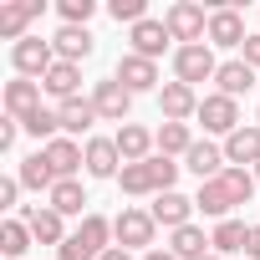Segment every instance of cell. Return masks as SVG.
I'll list each match as a JSON object with an SVG mask.
<instances>
[{
	"label": "cell",
	"instance_id": "d6a6232c",
	"mask_svg": "<svg viewBox=\"0 0 260 260\" xmlns=\"http://www.w3.org/2000/svg\"><path fill=\"white\" fill-rule=\"evenodd\" d=\"M21 127H26L31 138H41V148H46V143L61 138V112H56V107H36L31 117H21Z\"/></svg>",
	"mask_w": 260,
	"mask_h": 260
},
{
	"label": "cell",
	"instance_id": "7a4b0ae2",
	"mask_svg": "<svg viewBox=\"0 0 260 260\" xmlns=\"http://www.w3.org/2000/svg\"><path fill=\"white\" fill-rule=\"evenodd\" d=\"M164 26L179 46H204L209 41V16L204 6H194V0H174V6L164 11Z\"/></svg>",
	"mask_w": 260,
	"mask_h": 260
},
{
	"label": "cell",
	"instance_id": "603a6c76",
	"mask_svg": "<svg viewBox=\"0 0 260 260\" xmlns=\"http://www.w3.org/2000/svg\"><path fill=\"white\" fill-rule=\"evenodd\" d=\"M51 46H56V61H87L92 56V31L87 26H61L56 36H51Z\"/></svg>",
	"mask_w": 260,
	"mask_h": 260
},
{
	"label": "cell",
	"instance_id": "d590c367",
	"mask_svg": "<svg viewBox=\"0 0 260 260\" xmlns=\"http://www.w3.org/2000/svg\"><path fill=\"white\" fill-rule=\"evenodd\" d=\"M61 26H87L92 16H97V0H61Z\"/></svg>",
	"mask_w": 260,
	"mask_h": 260
},
{
	"label": "cell",
	"instance_id": "44dd1931",
	"mask_svg": "<svg viewBox=\"0 0 260 260\" xmlns=\"http://www.w3.org/2000/svg\"><path fill=\"white\" fill-rule=\"evenodd\" d=\"M153 133L148 127H138V122H122L117 127V153H122V164H148L153 158Z\"/></svg>",
	"mask_w": 260,
	"mask_h": 260
},
{
	"label": "cell",
	"instance_id": "ba28073f",
	"mask_svg": "<svg viewBox=\"0 0 260 260\" xmlns=\"http://www.w3.org/2000/svg\"><path fill=\"white\" fill-rule=\"evenodd\" d=\"M199 122H204V133L230 138L235 127H240V102H235V97H224V92H209V97L199 102Z\"/></svg>",
	"mask_w": 260,
	"mask_h": 260
},
{
	"label": "cell",
	"instance_id": "f35d334b",
	"mask_svg": "<svg viewBox=\"0 0 260 260\" xmlns=\"http://www.w3.org/2000/svg\"><path fill=\"white\" fill-rule=\"evenodd\" d=\"M16 133H21V122H16V117H0V148H11Z\"/></svg>",
	"mask_w": 260,
	"mask_h": 260
},
{
	"label": "cell",
	"instance_id": "4dcf8cb0",
	"mask_svg": "<svg viewBox=\"0 0 260 260\" xmlns=\"http://www.w3.org/2000/svg\"><path fill=\"white\" fill-rule=\"evenodd\" d=\"M31 245H36V235H31L26 219H6V224H0V255H6V260H26Z\"/></svg>",
	"mask_w": 260,
	"mask_h": 260
},
{
	"label": "cell",
	"instance_id": "f546056e",
	"mask_svg": "<svg viewBox=\"0 0 260 260\" xmlns=\"http://www.w3.org/2000/svg\"><path fill=\"white\" fill-rule=\"evenodd\" d=\"M16 179H21V189H36V194H41V189L51 194V189L61 184V179L51 174V164H46V153H31V158H21V169H16Z\"/></svg>",
	"mask_w": 260,
	"mask_h": 260
},
{
	"label": "cell",
	"instance_id": "52a82bcc",
	"mask_svg": "<svg viewBox=\"0 0 260 260\" xmlns=\"http://www.w3.org/2000/svg\"><path fill=\"white\" fill-rule=\"evenodd\" d=\"M41 11H46V0H0V41H26Z\"/></svg>",
	"mask_w": 260,
	"mask_h": 260
},
{
	"label": "cell",
	"instance_id": "d4e9b609",
	"mask_svg": "<svg viewBox=\"0 0 260 260\" xmlns=\"http://www.w3.org/2000/svg\"><path fill=\"white\" fill-rule=\"evenodd\" d=\"M56 112H61V133H67V138L92 133V122H102V117H97V107H92V97H72V102H61Z\"/></svg>",
	"mask_w": 260,
	"mask_h": 260
},
{
	"label": "cell",
	"instance_id": "ee69618b",
	"mask_svg": "<svg viewBox=\"0 0 260 260\" xmlns=\"http://www.w3.org/2000/svg\"><path fill=\"white\" fill-rule=\"evenodd\" d=\"M204 260H224V255H204Z\"/></svg>",
	"mask_w": 260,
	"mask_h": 260
},
{
	"label": "cell",
	"instance_id": "e0dca14e",
	"mask_svg": "<svg viewBox=\"0 0 260 260\" xmlns=\"http://www.w3.org/2000/svg\"><path fill=\"white\" fill-rule=\"evenodd\" d=\"M164 230H184V224H194V199L189 194H179V189H169V194H158L153 199V209H148Z\"/></svg>",
	"mask_w": 260,
	"mask_h": 260
},
{
	"label": "cell",
	"instance_id": "9a60e30c",
	"mask_svg": "<svg viewBox=\"0 0 260 260\" xmlns=\"http://www.w3.org/2000/svg\"><path fill=\"white\" fill-rule=\"evenodd\" d=\"M41 153H46V164H51L56 179H77V169H87V148H82L77 138H67V133H61L56 143H46Z\"/></svg>",
	"mask_w": 260,
	"mask_h": 260
},
{
	"label": "cell",
	"instance_id": "3957f363",
	"mask_svg": "<svg viewBox=\"0 0 260 260\" xmlns=\"http://www.w3.org/2000/svg\"><path fill=\"white\" fill-rule=\"evenodd\" d=\"M153 235H158V219H153L148 209H122V214L112 219V240H117L122 250L148 255V250H153Z\"/></svg>",
	"mask_w": 260,
	"mask_h": 260
},
{
	"label": "cell",
	"instance_id": "4fadbf2b",
	"mask_svg": "<svg viewBox=\"0 0 260 260\" xmlns=\"http://www.w3.org/2000/svg\"><path fill=\"white\" fill-rule=\"evenodd\" d=\"M224 164H230V169H245V164L255 169V164H260V122H250V127L240 122L235 133L224 138Z\"/></svg>",
	"mask_w": 260,
	"mask_h": 260
},
{
	"label": "cell",
	"instance_id": "30bf717a",
	"mask_svg": "<svg viewBox=\"0 0 260 260\" xmlns=\"http://www.w3.org/2000/svg\"><path fill=\"white\" fill-rule=\"evenodd\" d=\"M199 92L194 87H184V82H164L158 87V107H164V122H189V117H199Z\"/></svg>",
	"mask_w": 260,
	"mask_h": 260
},
{
	"label": "cell",
	"instance_id": "6da1fadb",
	"mask_svg": "<svg viewBox=\"0 0 260 260\" xmlns=\"http://www.w3.org/2000/svg\"><path fill=\"white\" fill-rule=\"evenodd\" d=\"M107 250H112V219L107 214H87L72 230V240L56 250V260H102Z\"/></svg>",
	"mask_w": 260,
	"mask_h": 260
},
{
	"label": "cell",
	"instance_id": "60d3db41",
	"mask_svg": "<svg viewBox=\"0 0 260 260\" xmlns=\"http://www.w3.org/2000/svg\"><path fill=\"white\" fill-rule=\"evenodd\" d=\"M102 260H133V250H122V245H112V250H107Z\"/></svg>",
	"mask_w": 260,
	"mask_h": 260
},
{
	"label": "cell",
	"instance_id": "8d00e7d4",
	"mask_svg": "<svg viewBox=\"0 0 260 260\" xmlns=\"http://www.w3.org/2000/svg\"><path fill=\"white\" fill-rule=\"evenodd\" d=\"M21 199V179H0V209H16Z\"/></svg>",
	"mask_w": 260,
	"mask_h": 260
},
{
	"label": "cell",
	"instance_id": "7c38bea8",
	"mask_svg": "<svg viewBox=\"0 0 260 260\" xmlns=\"http://www.w3.org/2000/svg\"><path fill=\"white\" fill-rule=\"evenodd\" d=\"M250 36H245V21H240V11H230V6H214L209 11V46H224V51H240Z\"/></svg>",
	"mask_w": 260,
	"mask_h": 260
},
{
	"label": "cell",
	"instance_id": "2e32d148",
	"mask_svg": "<svg viewBox=\"0 0 260 260\" xmlns=\"http://www.w3.org/2000/svg\"><path fill=\"white\" fill-rule=\"evenodd\" d=\"M184 169H189V174H194L199 184L219 179V174L230 169V164H224V143H209V138H204V143H194V148L184 153Z\"/></svg>",
	"mask_w": 260,
	"mask_h": 260
},
{
	"label": "cell",
	"instance_id": "ac0fdd59",
	"mask_svg": "<svg viewBox=\"0 0 260 260\" xmlns=\"http://www.w3.org/2000/svg\"><path fill=\"white\" fill-rule=\"evenodd\" d=\"M41 82H31V77H16V82H6V117H31L36 107H41Z\"/></svg>",
	"mask_w": 260,
	"mask_h": 260
},
{
	"label": "cell",
	"instance_id": "cb8c5ba5",
	"mask_svg": "<svg viewBox=\"0 0 260 260\" xmlns=\"http://www.w3.org/2000/svg\"><path fill=\"white\" fill-rule=\"evenodd\" d=\"M46 204H51L61 219H72V214H77V219H87V214H92V209H87V189H82L77 179H61V184L46 194Z\"/></svg>",
	"mask_w": 260,
	"mask_h": 260
},
{
	"label": "cell",
	"instance_id": "4316f807",
	"mask_svg": "<svg viewBox=\"0 0 260 260\" xmlns=\"http://www.w3.org/2000/svg\"><path fill=\"white\" fill-rule=\"evenodd\" d=\"M169 250H174L179 260H204V255H214V245H209V235H204L199 224L174 230V235H169Z\"/></svg>",
	"mask_w": 260,
	"mask_h": 260
},
{
	"label": "cell",
	"instance_id": "7402d4cb",
	"mask_svg": "<svg viewBox=\"0 0 260 260\" xmlns=\"http://www.w3.org/2000/svg\"><path fill=\"white\" fill-rule=\"evenodd\" d=\"M41 87H46V97H56V107H61V102L82 97V92H77V87H82V67H77V61H56V67L41 77Z\"/></svg>",
	"mask_w": 260,
	"mask_h": 260
},
{
	"label": "cell",
	"instance_id": "d6986e66",
	"mask_svg": "<svg viewBox=\"0 0 260 260\" xmlns=\"http://www.w3.org/2000/svg\"><path fill=\"white\" fill-rule=\"evenodd\" d=\"M87 174H92V179H117V174H122L117 138H87Z\"/></svg>",
	"mask_w": 260,
	"mask_h": 260
},
{
	"label": "cell",
	"instance_id": "ffe728a7",
	"mask_svg": "<svg viewBox=\"0 0 260 260\" xmlns=\"http://www.w3.org/2000/svg\"><path fill=\"white\" fill-rule=\"evenodd\" d=\"M194 209L204 214V219H230V209H235V194H230V184L224 179H209V184H199V194H194Z\"/></svg>",
	"mask_w": 260,
	"mask_h": 260
},
{
	"label": "cell",
	"instance_id": "836d02e7",
	"mask_svg": "<svg viewBox=\"0 0 260 260\" xmlns=\"http://www.w3.org/2000/svg\"><path fill=\"white\" fill-rule=\"evenodd\" d=\"M219 179L230 184V194H235V204H250V199H255V174H250V169H224Z\"/></svg>",
	"mask_w": 260,
	"mask_h": 260
},
{
	"label": "cell",
	"instance_id": "5b68a950",
	"mask_svg": "<svg viewBox=\"0 0 260 260\" xmlns=\"http://www.w3.org/2000/svg\"><path fill=\"white\" fill-rule=\"evenodd\" d=\"M11 67H16V77L41 82V77L56 67V46H51V41H41V36H26V41H16V46H11Z\"/></svg>",
	"mask_w": 260,
	"mask_h": 260
},
{
	"label": "cell",
	"instance_id": "9c48e42d",
	"mask_svg": "<svg viewBox=\"0 0 260 260\" xmlns=\"http://www.w3.org/2000/svg\"><path fill=\"white\" fill-rule=\"evenodd\" d=\"M21 219L31 224V235H36V245H67L72 235H67V219L51 209V204H21Z\"/></svg>",
	"mask_w": 260,
	"mask_h": 260
},
{
	"label": "cell",
	"instance_id": "1f68e13d",
	"mask_svg": "<svg viewBox=\"0 0 260 260\" xmlns=\"http://www.w3.org/2000/svg\"><path fill=\"white\" fill-rule=\"evenodd\" d=\"M153 143H158L164 158H184L194 148V133H189V122H164L158 133H153Z\"/></svg>",
	"mask_w": 260,
	"mask_h": 260
},
{
	"label": "cell",
	"instance_id": "5bb4252c",
	"mask_svg": "<svg viewBox=\"0 0 260 260\" xmlns=\"http://www.w3.org/2000/svg\"><path fill=\"white\" fill-rule=\"evenodd\" d=\"M169 41H174V36H169V26H164V21H153V16H148V21H138L133 31H127V46H133V56H148V61H158V56L169 51Z\"/></svg>",
	"mask_w": 260,
	"mask_h": 260
},
{
	"label": "cell",
	"instance_id": "b9f144b4",
	"mask_svg": "<svg viewBox=\"0 0 260 260\" xmlns=\"http://www.w3.org/2000/svg\"><path fill=\"white\" fill-rule=\"evenodd\" d=\"M143 260H179V255H174V250H158V245H153V250H148Z\"/></svg>",
	"mask_w": 260,
	"mask_h": 260
},
{
	"label": "cell",
	"instance_id": "f1b7e54d",
	"mask_svg": "<svg viewBox=\"0 0 260 260\" xmlns=\"http://www.w3.org/2000/svg\"><path fill=\"white\" fill-rule=\"evenodd\" d=\"M214 87H219L224 97H235V102H240V97L255 87V72H250L240 56H235V61H219V77H214Z\"/></svg>",
	"mask_w": 260,
	"mask_h": 260
},
{
	"label": "cell",
	"instance_id": "74e56055",
	"mask_svg": "<svg viewBox=\"0 0 260 260\" xmlns=\"http://www.w3.org/2000/svg\"><path fill=\"white\" fill-rule=\"evenodd\" d=\"M240 61H245V67H250V72H255V67H260V31H255V36H250V41H245V46H240Z\"/></svg>",
	"mask_w": 260,
	"mask_h": 260
},
{
	"label": "cell",
	"instance_id": "277c9868",
	"mask_svg": "<svg viewBox=\"0 0 260 260\" xmlns=\"http://www.w3.org/2000/svg\"><path fill=\"white\" fill-rule=\"evenodd\" d=\"M219 77V61H214V46H179L174 51V82L184 87H199V82H214Z\"/></svg>",
	"mask_w": 260,
	"mask_h": 260
},
{
	"label": "cell",
	"instance_id": "8992f818",
	"mask_svg": "<svg viewBox=\"0 0 260 260\" xmlns=\"http://www.w3.org/2000/svg\"><path fill=\"white\" fill-rule=\"evenodd\" d=\"M92 107L102 122H127V112H133V92H127L117 77H102L92 82Z\"/></svg>",
	"mask_w": 260,
	"mask_h": 260
},
{
	"label": "cell",
	"instance_id": "ab89813d",
	"mask_svg": "<svg viewBox=\"0 0 260 260\" xmlns=\"http://www.w3.org/2000/svg\"><path fill=\"white\" fill-rule=\"evenodd\" d=\"M245 255H250V260H260V224H250V245H245Z\"/></svg>",
	"mask_w": 260,
	"mask_h": 260
},
{
	"label": "cell",
	"instance_id": "484cf974",
	"mask_svg": "<svg viewBox=\"0 0 260 260\" xmlns=\"http://www.w3.org/2000/svg\"><path fill=\"white\" fill-rule=\"evenodd\" d=\"M209 245H214V255H240V250L250 245V224L230 214V219H219V224H214V235H209Z\"/></svg>",
	"mask_w": 260,
	"mask_h": 260
},
{
	"label": "cell",
	"instance_id": "7bdbcfd3",
	"mask_svg": "<svg viewBox=\"0 0 260 260\" xmlns=\"http://www.w3.org/2000/svg\"><path fill=\"white\" fill-rule=\"evenodd\" d=\"M250 174H255V184H260V164H255V169H250Z\"/></svg>",
	"mask_w": 260,
	"mask_h": 260
},
{
	"label": "cell",
	"instance_id": "83f0119b",
	"mask_svg": "<svg viewBox=\"0 0 260 260\" xmlns=\"http://www.w3.org/2000/svg\"><path fill=\"white\" fill-rule=\"evenodd\" d=\"M117 184H122V194H133V199H143V194H153V199H158V174H153V158H148V164H122Z\"/></svg>",
	"mask_w": 260,
	"mask_h": 260
},
{
	"label": "cell",
	"instance_id": "f6af8a7d",
	"mask_svg": "<svg viewBox=\"0 0 260 260\" xmlns=\"http://www.w3.org/2000/svg\"><path fill=\"white\" fill-rule=\"evenodd\" d=\"M255 122H260V112H255Z\"/></svg>",
	"mask_w": 260,
	"mask_h": 260
},
{
	"label": "cell",
	"instance_id": "e575fe53",
	"mask_svg": "<svg viewBox=\"0 0 260 260\" xmlns=\"http://www.w3.org/2000/svg\"><path fill=\"white\" fill-rule=\"evenodd\" d=\"M107 16L138 26V21H148V0H107Z\"/></svg>",
	"mask_w": 260,
	"mask_h": 260
},
{
	"label": "cell",
	"instance_id": "8fae6325",
	"mask_svg": "<svg viewBox=\"0 0 260 260\" xmlns=\"http://www.w3.org/2000/svg\"><path fill=\"white\" fill-rule=\"evenodd\" d=\"M112 77H117L127 92H133V97H138V92H158V87H164V82H158V61H148V56H133V51H127V56L117 61V72H112Z\"/></svg>",
	"mask_w": 260,
	"mask_h": 260
}]
</instances>
